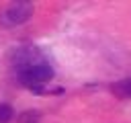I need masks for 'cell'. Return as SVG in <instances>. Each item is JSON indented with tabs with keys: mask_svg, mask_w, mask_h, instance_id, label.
<instances>
[{
	"mask_svg": "<svg viewBox=\"0 0 131 123\" xmlns=\"http://www.w3.org/2000/svg\"><path fill=\"white\" fill-rule=\"evenodd\" d=\"M41 119V113L39 111H27L18 117V123H37Z\"/></svg>",
	"mask_w": 131,
	"mask_h": 123,
	"instance_id": "obj_5",
	"label": "cell"
},
{
	"mask_svg": "<svg viewBox=\"0 0 131 123\" xmlns=\"http://www.w3.org/2000/svg\"><path fill=\"white\" fill-rule=\"evenodd\" d=\"M12 115H14L12 107H10V105H4V102H0V123H8V121L12 119Z\"/></svg>",
	"mask_w": 131,
	"mask_h": 123,
	"instance_id": "obj_6",
	"label": "cell"
},
{
	"mask_svg": "<svg viewBox=\"0 0 131 123\" xmlns=\"http://www.w3.org/2000/svg\"><path fill=\"white\" fill-rule=\"evenodd\" d=\"M51 78H53V68H51L47 61H41V64H35V66H29V68L18 70V80H20V84H25V86L31 88V90L41 88V86L47 84Z\"/></svg>",
	"mask_w": 131,
	"mask_h": 123,
	"instance_id": "obj_1",
	"label": "cell"
},
{
	"mask_svg": "<svg viewBox=\"0 0 131 123\" xmlns=\"http://www.w3.org/2000/svg\"><path fill=\"white\" fill-rule=\"evenodd\" d=\"M41 61H45V57H43V53H41L37 47H20V49H16V51L12 53V64H14L16 72L23 70V68L41 64Z\"/></svg>",
	"mask_w": 131,
	"mask_h": 123,
	"instance_id": "obj_3",
	"label": "cell"
},
{
	"mask_svg": "<svg viewBox=\"0 0 131 123\" xmlns=\"http://www.w3.org/2000/svg\"><path fill=\"white\" fill-rule=\"evenodd\" d=\"M31 16H33V4L25 0H16L8 8H4V12L0 14V23L4 27H16L27 23Z\"/></svg>",
	"mask_w": 131,
	"mask_h": 123,
	"instance_id": "obj_2",
	"label": "cell"
},
{
	"mask_svg": "<svg viewBox=\"0 0 131 123\" xmlns=\"http://www.w3.org/2000/svg\"><path fill=\"white\" fill-rule=\"evenodd\" d=\"M111 90L121 96V98H131V78H125V80H119L111 86Z\"/></svg>",
	"mask_w": 131,
	"mask_h": 123,
	"instance_id": "obj_4",
	"label": "cell"
}]
</instances>
